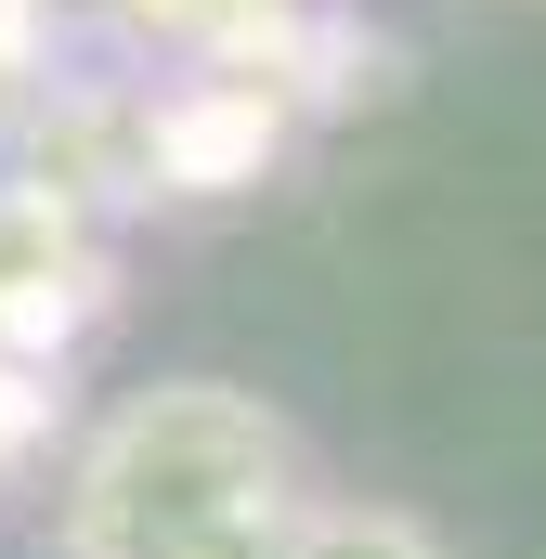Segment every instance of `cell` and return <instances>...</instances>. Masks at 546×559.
Here are the masks:
<instances>
[{"label":"cell","mask_w":546,"mask_h":559,"mask_svg":"<svg viewBox=\"0 0 546 559\" xmlns=\"http://www.w3.org/2000/svg\"><path fill=\"white\" fill-rule=\"evenodd\" d=\"M299 534V455L248 391H143L79 455L66 547L79 559H273Z\"/></svg>","instance_id":"cell-1"},{"label":"cell","mask_w":546,"mask_h":559,"mask_svg":"<svg viewBox=\"0 0 546 559\" xmlns=\"http://www.w3.org/2000/svg\"><path fill=\"white\" fill-rule=\"evenodd\" d=\"M273 559H429V534H404V521H299Z\"/></svg>","instance_id":"cell-2"}]
</instances>
